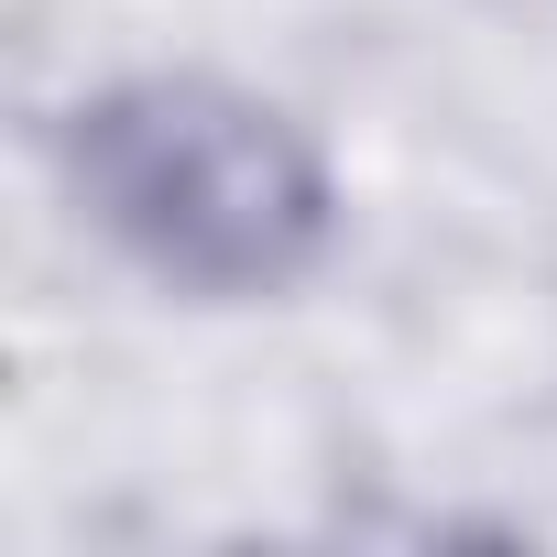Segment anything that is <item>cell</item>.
Here are the masks:
<instances>
[{"label":"cell","instance_id":"1","mask_svg":"<svg viewBox=\"0 0 557 557\" xmlns=\"http://www.w3.org/2000/svg\"><path fill=\"white\" fill-rule=\"evenodd\" d=\"M77 208L175 296H285L339 230L318 143L219 77H132L66 121Z\"/></svg>","mask_w":557,"mask_h":557}]
</instances>
